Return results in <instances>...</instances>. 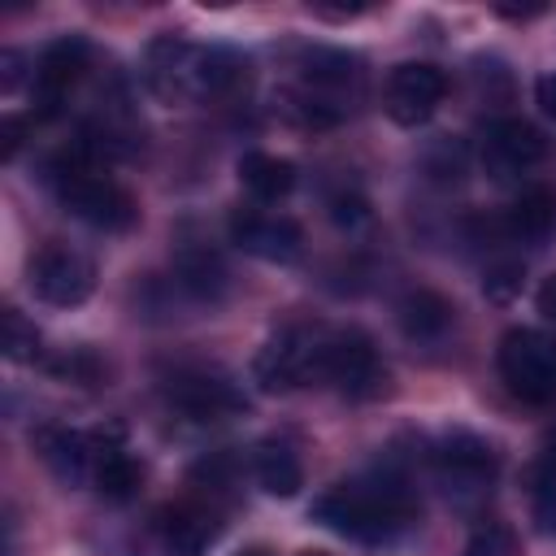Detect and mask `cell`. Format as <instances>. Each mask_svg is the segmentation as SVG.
Masks as SVG:
<instances>
[{
	"mask_svg": "<svg viewBox=\"0 0 556 556\" xmlns=\"http://www.w3.org/2000/svg\"><path fill=\"white\" fill-rule=\"evenodd\" d=\"M308 517L352 543H391L404 534L417 517V500L404 478L395 473H374V478H352L334 482L321 491L308 508Z\"/></svg>",
	"mask_w": 556,
	"mask_h": 556,
	"instance_id": "obj_1",
	"label": "cell"
},
{
	"mask_svg": "<svg viewBox=\"0 0 556 556\" xmlns=\"http://www.w3.org/2000/svg\"><path fill=\"white\" fill-rule=\"evenodd\" d=\"M239 56H230L226 48H204V43H187L174 35L152 39L148 48V87L169 100V104H191V100H208L222 96L235 78H239Z\"/></svg>",
	"mask_w": 556,
	"mask_h": 556,
	"instance_id": "obj_2",
	"label": "cell"
},
{
	"mask_svg": "<svg viewBox=\"0 0 556 556\" xmlns=\"http://www.w3.org/2000/svg\"><path fill=\"white\" fill-rule=\"evenodd\" d=\"M52 191L65 204V213H74L78 222L96 226V230H130L139 217L135 195L109 178L104 169L87 165V161H65L52 169Z\"/></svg>",
	"mask_w": 556,
	"mask_h": 556,
	"instance_id": "obj_3",
	"label": "cell"
},
{
	"mask_svg": "<svg viewBox=\"0 0 556 556\" xmlns=\"http://www.w3.org/2000/svg\"><path fill=\"white\" fill-rule=\"evenodd\" d=\"M495 365H500L504 387L521 404H534V408H552L556 404V339L552 334L530 330V326L508 330L500 339Z\"/></svg>",
	"mask_w": 556,
	"mask_h": 556,
	"instance_id": "obj_4",
	"label": "cell"
},
{
	"mask_svg": "<svg viewBox=\"0 0 556 556\" xmlns=\"http://www.w3.org/2000/svg\"><path fill=\"white\" fill-rule=\"evenodd\" d=\"M321 352H326V326H282L261 352H256V382L265 391H295L308 382H321Z\"/></svg>",
	"mask_w": 556,
	"mask_h": 556,
	"instance_id": "obj_5",
	"label": "cell"
},
{
	"mask_svg": "<svg viewBox=\"0 0 556 556\" xmlns=\"http://www.w3.org/2000/svg\"><path fill=\"white\" fill-rule=\"evenodd\" d=\"M321 382L343 391L348 400H369L382 391L387 369L369 334L361 330H326V352H321Z\"/></svg>",
	"mask_w": 556,
	"mask_h": 556,
	"instance_id": "obj_6",
	"label": "cell"
},
{
	"mask_svg": "<svg viewBox=\"0 0 556 556\" xmlns=\"http://www.w3.org/2000/svg\"><path fill=\"white\" fill-rule=\"evenodd\" d=\"M96 287V265L87 252H78L65 239H48L35 256H30V291L52 304V308H74L91 295Z\"/></svg>",
	"mask_w": 556,
	"mask_h": 556,
	"instance_id": "obj_7",
	"label": "cell"
},
{
	"mask_svg": "<svg viewBox=\"0 0 556 556\" xmlns=\"http://www.w3.org/2000/svg\"><path fill=\"white\" fill-rule=\"evenodd\" d=\"M87 56H91V48H87V39H78V35H65V39H56V43L43 48V56L35 61V74H30L35 117H52V113L65 109L70 91H74V87L83 83V74H87Z\"/></svg>",
	"mask_w": 556,
	"mask_h": 556,
	"instance_id": "obj_8",
	"label": "cell"
},
{
	"mask_svg": "<svg viewBox=\"0 0 556 556\" xmlns=\"http://www.w3.org/2000/svg\"><path fill=\"white\" fill-rule=\"evenodd\" d=\"M447 96V74L430 61H404L387 74L382 87V104L391 113V122L400 126H421Z\"/></svg>",
	"mask_w": 556,
	"mask_h": 556,
	"instance_id": "obj_9",
	"label": "cell"
},
{
	"mask_svg": "<svg viewBox=\"0 0 556 556\" xmlns=\"http://www.w3.org/2000/svg\"><path fill=\"white\" fill-rule=\"evenodd\" d=\"M165 400L187 417V421H222L243 408V391L213 369H178L165 382Z\"/></svg>",
	"mask_w": 556,
	"mask_h": 556,
	"instance_id": "obj_10",
	"label": "cell"
},
{
	"mask_svg": "<svg viewBox=\"0 0 556 556\" xmlns=\"http://www.w3.org/2000/svg\"><path fill=\"white\" fill-rule=\"evenodd\" d=\"M543 152H547V139L521 117H500L482 130V169L500 182L534 169L543 161Z\"/></svg>",
	"mask_w": 556,
	"mask_h": 556,
	"instance_id": "obj_11",
	"label": "cell"
},
{
	"mask_svg": "<svg viewBox=\"0 0 556 556\" xmlns=\"http://www.w3.org/2000/svg\"><path fill=\"white\" fill-rule=\"evenodd\" d=\"M434 469L447 482V491L456 495H478L482 486H491L495 478V452L486 439L469 434V430H452L439 447H434Z\"/></svg>",
	"mask_w": 556,
	"mask_h": 556,
	"instance_id": "obj_12",
	"label": "cell"
},
{
	"mask_svg": "<svg viewBox=\"0 0 556 556\" xmlns=\"http://www.w3.org/2000/svg\"><path fill=\"white\" fill-rule=\"evenodd\" d=\"M230 239L261 256V261H295L300 256V226L291 217H278V213H261V208H239L230 217Z\"/></svg>",
	"mask_w": 556,
	"mask_h": 556,
	"instance_id": "obj_13",
	"label": "cell"
},
{
	"mask_svg": "<svg viewBox=\"0 0 556 556\" xmlns=\"http://www.w3.org/2000/svg\"><path fill=\"white\" fill-rule=\"evenodd\" d=\"M143 482V465L126 452L117 430H91V486L104 500H130Z\"/></svg>",
	"mask_w": 556,
	"mask_h": 556,
	"instance_id": "obj_14",
	"label": "cell"
},
{
	"mask_svg": "<svg viewBox=\"0 0 556 556\" xmlns=\"http://www.w3.org/2000/svg\"><path fill=\"white\" fill-rule=\"evenodd\" d=\"M35 447H39L43 465H48L65 486L91 482V434L70 430V426H43V430L35 434Z\"/></svg>",
	"mask_w": 556,
	"mask_h": 556,
	"instance_id": "obj_15",
	"label": "cell"
},
{
	"mask_svg": "<svg viewBox=\"0 0 556 556\" xmlns=\"http://www.w3.org/2000/svg\"><path fill=\"white\" fill-rule=\"evenodd\" d=\"M152 534H156L165 556H204V547L213 539V517L204 508L174 504V508H161L152 517Z\"/></svg>",
	"mask_w": 556,
	"mask_h": 556,
	"instance_id": "obj_16",
	"label": "cell"
},
{
	"mask_svg": "<svg viewBox=\"0 0 556 556\" xmlns=\"http://www.w3.org/2000/svg\"><path fill=\"white\" fill-rule=\"evenodd\" d=\"M504 235L517 243H543L556 235V191L530 187L504 208Z\"/></svg>",
	"mask_w": 556,
	"mask_h": 556,
	"instance_id": "obj_17",
	"label": "cell"
},
{
	"mask_svg": "<svg viewBox=\"0 0 556 556\" xmlns=\"http://www.w3.org/2000/svg\"><path fill=\"white\" fill-rule=\"evenodd\" d=\"M239 182L252 200L274 204L295 187V165L282 156H269V152H243L239 156Z\"/></svg>",
	"mask_w": 556,
	"mask_h": 556,
	"instance_id": "obj_18",
	"label": "cell"
},
{
	"mask_svg": "<svg viewBox=\"0 0 556 556\" xmlns=\"http://www.w3.org/2000/svg\"><path fill=\"white\" fill-rule=\"evenodd\" d=\"M252 473H256V482L269 491V495H295L300 491V482H304V469H300V456L291 452V443H282V439H265V443H256V452H252Z\"/></svg>",
	"mask_w": 556,
	"mask_h": 556,
	"instance_id": "obj_19",
	"label": "cell"
},
{
	"mask_svg": "<svg viewBox=\"0 0 556 556\" xmlns=\"http://www.w3.org/2000/svg\"><path fill=\"white\" fill-rule=\"evenodd\" d=\"M447 326H452V304H447L439 291L417 287V291H408V295L400 300V330H404L408 339L430 343V339H439Z\"/></svg>",
	"mask_w": 556,
	"mask_h": 556,
	"instance_id": "obj_20",
	"label": "cell"
},
{
	"mask_svg": "<svg viewBox=\"0 0 556 556\" xmlns=\"http://www.w3.org/2000/svg\"><path fill=\"white\" fill-rule=\"evenodd\" d=\"M174 278H178V287H182L191 300H200V304H213V300L226 291V269H222V261H217L213 252L187 248V252L178 256V265H174Z\"/></svg>",
	"mask_w": 556,
	"mask_h": 556,
	"instance_id": "obj_21",
	"label": "cell"
},
{
	"mask_svg": "<svg viewBox=\"0 0 556 556\" xmlns=\"http://www.w3.org/2000/svg\"><path fill=\"white\" fill-rule=\"evenodd\" d=\"M0 348H4L9 361H35V356H39V330H35V321H26L22 308H13V304L0 313Z\"/></svg>",
	"mask_w": 556,
	"mask_h": 556,
	"instance_id": "obj_22",
	"label": "cell"
},
{
	"mask_svg": "<svg viewBox=\"0 0 556 556\" xmlns=\"http://www.w3.org/2000/svg\"><path fill=\"white\" fill-rule=\"evenodd\" d=\"M469 556H513V534L500 526H486L469 539Z\"/></svg>",
	"mask_w": 556,
	"mask_h": 556,
	"instance_id": "obj_23",
	"label": "cell"
},
{
	"mask_svg": "<svg viewBox=\"0 0 556 556\" xmlns=\"http://www.w3.org/2000/svg\"><path fill=\"white\" fill-rule=\"evenodd\" d=\"M521 287V278H517V269H495L491 278H486V291L495 295V300H508L513 291Z\"/></svg>",
	"mask_w": 556,
	"mask_h": 556,
	"instance_id": "obj_24",
	"label": "cell"
},
{
	"mask_svg": "<svg viewBox=\"0 0 556 556\" xmlns=\"http://www.w3.org/2000/svg\"><path fill=\"white\" fill-rule=\"evenodd\" d=\"M534 100H539V109H543L547 117H556V70H547V74L534 83Z\"/></svg>",
	"mask_w": 556,
	"mask_h": 556,
	"instance_id": "obj_25",
	"label": "cell"
},
{
	"mask_svg": "<svg viewBox=\"0 0 556 556\" xmlns=\"http://www.w3.org/2000/svg\"><path fill=\"white\" fill-rule=\"evenodd\" d=\"M22 130H26L22 117H9V122H4V148H0L4 161H13V152H17V143H22Z\"/></svg>",
	"mask_w": 556,
	"mask_h": 556,
	"instance_id": "obj_26",
	"label": "cell"
},
{
	"mask_svg": "<svg viewBox=\"0 0 556 556\" xmlns=\"http://www.w3.org/2000/svg\"><path fill=\"white\" fill-rule=\"evenodd\" d=\"M539 313L556 321V274H552V278H547L543 287H539Z\"/></svg>",
	"mask_w": 556,
	"mask_h": 556,
	"instance_id": "obj_27",
	"label": "cell"
},
{
	"mask_svg": "<svg viewBox=\"0 0 556 556\" xmlns=\"http://www.w3.org/2000/svg\"><path fill=\"white\" fill-rule=\"evenodd\" d=\"M547 460H552V469H556V439L547 443Z\"/></svg>",
	"mask_w": 556,
	"mask_h": 556,
	"instance_id": "obj_28",
	"label": "cell"
},
{
	"mask_svg": "<svg viewBox=\"0 0 556 556\" xmlns=\"http://www.w3.org/2000/svg\"><path fill=\"white\" fill-rule=\"evenodd\" d=\"M300 556H326V552H300Z\"/></svg>",
	"mask_w": 556,
	"mask_h": 556,
	"instance_id": "obj_29",
	"label": "cell"
}]
</instances>
